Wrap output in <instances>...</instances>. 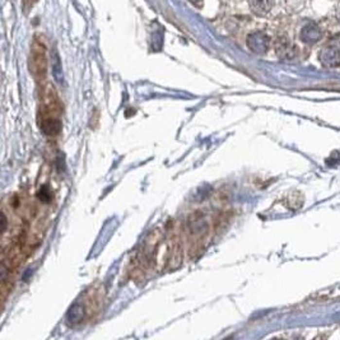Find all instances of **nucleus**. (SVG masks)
I'll return each instance as SVG.
<instances>
[{
  "label": "nucleus",
  "instance_id": "nucleus-6",
  "mask_svg": "<svg viewBox=\"0 0 340 340\" xmlns=\"http://www.w3.org/2000/svg\"><path fill=\"white\" fill-rule=\"evenodd\" d=\"M274 0H250V7L257 16H265L271 10Z\"/></svg>",
  "mask_w": 340,
  "mask_h": 340
},
{
  "label": "nucleus",
  "instance_id": "nucleus-4",
  "mask_svg": "<svg viewBox=\"0 0 340 340\" xmlns=\"http://www.w3.org/2000/svg\"><path fill=\"white\" fill-rule=\"evenodd\" d=\"M301 40L304 41V44L314 45L317 41L321 40L322 37V31L316 23H308L302 28L300 34Z\"/></svg>",
  "mask_w": 340,
  "mask_h": 340
},
{
  "label": "nucleus",
  "instance_id": "nucleus-7",
  "mask_svg": "<svg viewBox=\"0 0 340 340\" xmlns=\"http://www.w3.org/2000/svg\"><path fill=\"white\" fill-rule=\"evenodd\" d=\"M51 68H53V74L55 79L61 83V80H63V70H61L60 59H59V55H57L56 51H54L53 56H51Z\"/></svg>",
  "mask_w": 340,
  "mask_h": 340
},
{
  "label": "nucleus",
  "instance_id": "nucleus-2",
  "mask_svg": "<svg viewBox=\"0 0 340 340\" xmlns=\"http://www.w3.org/2000/svg\"><path fill=\"white\" fill-rule=\"evenodd\" d=\"M247 47L257 55H264L269 49L270 38L264 32H252L246 38Z\"/></svg>",
  "mask_w": 340,
  "mask_h": 340
},
{
  "label": "nucleus",
  "instance_id": "nucleus-3",
  "mask_svg": "<svg viewBox=\"0 0 340 340\" xmlns=\"http://www.w3.org/2000/svg\"><path fill=\"white\" fill-rule=\"evenodd\" d=\"M321 64L326 68H337L340 65V49L337 46L323 47L319 55Z\"/></svg>",
  "mask_w": 340,
  "mask_h": 340
},
{
  "label": "nucleus",
  "instance_id": "nucleus-8",
  "mask_svg": "<svg viewBox=\"0 0 340 340\" xmlns=\"http://www.w3.org/2000/svg\"><path fill=\"white\" fill-rule=\"evenodd\" d=\"M83 314L84 310L83 307H82V304H75L70 308L69 312H68V320L72 323L79 322V321H82V319H83Z\"/></svg>",
  "mask_w": 340,
  "mask_h": 340
},
{
  "label": "nucleus",
  "instance_id": "nucleus-5",
  "mask_svg": "<svg viewBox=\"0 0 340 340\" xmlns=\"http://www.w3.org/2000/svg\"><path fill=\"white\" fill-rule=\"evenodd\" d=\"M275 51L280 59H293L297 55V47L286 37H282L277 41Z\"/></svg>",
  "mask_w": 340,
  "mask_h": 340
},
{
  "label": "nucleus",
  "instance_id": "nucleus-1",
  "mask_svg": "<svg viewBox=\"0 0 340 340\" xmlns=\"http://www.w3.org/2000/svg\"><path fill=\"white\" fill-rule=\"evenodd\" d=\"M42 44L35 42L31 55V70L36 79H44L46 75V53Z\"/></svg>",
  "mask_w": 340,
  "mask_h": 340
},
{
  "label": "nucleus",
  "instance_id": "nucleus-9",
  "mask_svg": "<svg viewBox=\"0 0 340 340\" xmlns=\"http://www.w3.org/2000/svg\"><path fill=\"white\" fill-rule=\"evenodd\" d=\"M189 1H191V3H199L201 0H189Z\"/></svg>",
  "mask_w": 340,
  "mask_h": 340
}]
</instances>
